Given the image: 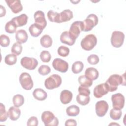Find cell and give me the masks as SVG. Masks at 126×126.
Segmentation results:
<instances>
[{
	"instance_id": "4dcf8cb0",
	"label": "cell",
	"mask_w": 126,
	"mask_h": 126,
	"mask_svg": "<svg viewBox=\"0 0 126 126\" xmlns=\"http://www.w3.org/2000/svg\"><path fill=\"white\" fill-rule=\"evenodd\" d=\"M84 68V64L81 61H76L75 62L71 67V70L73 73L75 74H77L81 72Z\"/></svg>"
},
{
	"instance_id": "f35d334b",
	"label": "cell",
	"mask_w": 126,
	"mask_h": 126,
	"mask_svg": "<svg viewBox=\"0 0 126 126\" xmlns=\"http://www.w3.org/2000/svg\"><path fill=\"white\" fill-rule=\"evenodd\" d=\"M38 71L42 75H46L51 72V68L48 65H42L38 68Z\"/></svg>"
},
{
	"instance_id": "74e56055",
	"label": "cell",
	"mask_w": 126,
	"mask_h": 126,
	"mask_svg": "<svg viewBox=\"0 0 126 126\" xmlns=\"http://www.w3.org/2000/svg\"><path fill=\"white\" fill-rule=\"evenodd\" d=\"M40 58L43 62L48 63L50 62L51 59V55L49 52L47 51H43L40 54Z\"/></svg>"
},
{
	"instance_id": "cb8c5ba5",
	"label": "cell",
	"mask_w": 126,
	"mask_h": 126,
	"mask_svg": "<svg viewBox=\"0 0 126 126\" xmlns=\"http://www.w3.org/2000/svg\"><path fill=\"white\" fill-rule=\"evenodd\" d=\"M85 75L91 80L93 81L97 79L99 76V73L96 68L89 67L86 69Z\"/></svg>"
},
{
	"instance_id": "d590c367",
	"label": "cell",
	"mask_w": 126,
	"mask_h": 126,
	"mask_svg": "<svg viewBox=\"0 0 126 126\" xmlns=\"http://www.w3.org/2000/svg\"><path fill=\"white\" fill-rule=\"evenodd\" d=\"M8 116V113L6 112L5 110V107L4 104H3L2 103H0V122H2L5 121Z\"/></svg>"
},
{
	"instance_id": "836d02e7",
	"label": "cell",
	"mask_w": 126,
	"mask_h": 126,
	"mask_svg": "<svg viewBox=\"0 0 126 126\" xmlns=\"http://www.w3.org/2000/svg\"><path fill=\"white\" fill-rule=\"evenodd\" d=\"M23 47L21 44L19 43L18 42H15L12 46L11 49V53L15 54L17 56L20 55L22 51Z\"/></svg>"
},
{
	"instance_id": "ab89813d",
	"label": "cell",
	"mask_w": 126,
	"mask_h": 126,
	"mask_svg": "<svg viewBox=\"0 0 126 126\" xmlns=\"http://www.w3.org/2000/svg\"><path fill=\"white\" fill-rule=\"evenodd\" d=\"M10 44V39L8 36L5 34H1L0 37V44L1 46L6 47Z\"/></svg>"
},
{
	"instance_id": "4fadbf2b",
	"label": "cell",
	"mask_w": 126,
	"mask_h": 126,
	"mask_svg": "<svg viewBox=\"0 0 126 126\" xmlns=\"http://www.w3.org/2000/svg\"><path fill=\"white\" fill-rule=\"evenodd\" d=\"M109 108L107 102L105 100H100L95 104V112L98 117H102L105 115Z\"/></svg>"
},
{
	"instance_id": "d6a6232c",
	"label": "cell",
	"mask_w": 126,
	"mask_h": 126,
	"mask_svg": "<svg viewBox=\"0 0 126 126\" xmlns=\"http://www.w3.org/2000/svg\"><path fill=\"white\" fill-rule=\"evenodd\" d=\"M17 27L16 24L12 20H10L5 24V30L7 33H14L16 32Z\"/></svg>"
},
{
	"instance_id": "f546056e",
	"label": "cell",
	"mask_w": 126,
	"mask_h": 126,
	"mask_svg": "<svg viewBox=\"0 0 126 126\" xmlns=\"http://www.w3.org/2000/svg\"><path fill=\"white\" fill-rule=\"evenodd\" d=\"M12 102L14 106L19 107L24 103V97L20 94H17L13 97Z\"/></svg>"
},
{
	"instance_id": "7402d4cb",
	"label": "cell",
	"mask_w": 126,
	"mask_h": 126,
	"mask_svg": "<svg viewBox=\"0 0 126 126\" xmlns=\"http://www.w3.org/2000/svg\"><path fill=\"white\" fill-rule=\"evenodd\" d=\"M43 29L39 25L36 23L31 25L29 28V31L31 35L33 37H38L42 32Z\"/></svg>"
},
{
	"instance_id": "9a60e30c",
	"label": "cell",
	"mask_w": 126,
	"mask_h": 126,
	"mask_svg": "<svg viewBox=\"0 0 126 126\" xmlns=\"http://www.w3.org/2000/svg\"><path fill=\"white\" fill-rule=\"evenodd\" d=\"M35 23L40 26L43 29L47 25L44 13L41 10H37L34 14Z\"/></svg>"
},
{
	"instance_id": "8d00e7d4",
	"label": "cell",
	"mask_w": 126,
	"mask_h": 126,
	"mask_svg": "<svg viewBox=\"0 0 126 126\" xmlns=\"http://www.w3.org/2000/svg\"><path fill=\"white\" fill-rule=\"evenodd\" d=\"M69 49L65 46H61L58 49L57 52L59 55L61 57H66L69 55Z\"/></svg>"
},
{
	"instance_id": "4316f807",
	"label": "cell",
	"mask_w": 126,
	"mask_h": 126,
	"mask_svg": "<svg viewBox=\"0 0 126 126\" xmlns=\"http://www.w3.org/2000/svg\"><path fill=\"white\" fill-rule=\"evenodd\" d=\"M66 113L69 116H76L80 113V108L76 105H72L66 108Z\"/></svg>"
},
{
	"instance_id": "ffe728a7",
	"label": "cell",
	"mask_w": 126,
	"mask_h": 126,
	"mask_svg": "<svg viewBox=\"0 0 126 126\" xmlns=\"http://www.w3.org/2000/svg\"><path fill=\"white\" fill-rule=\"evenodd\" d=\"M8 117L12 121L17 120L21 115V110L18 107L11 106L7 112Z\"/></svg>"
},
{
	"instance_id": "277c9868",
	"label": "cell",
	"mask_w": 126,
	"mask_h": 126,
	"mask_svg": "<svg viewBox=\"0 0 126 126\" xmlns=\"http://www.w3.org/2000/svg\"><path fill=\"white\" fill-rule=\"evenodd\" d=\"M97 44V38L93 34L86 35L81 41V46L86 51L92 50Z\"/></svg>"
},
{
	"instance_id": "5bb4252c",
	"label": "cell",
	"mask_w": 126,
	"mask_h": 126,
	"mask_svg": "<svg viewBox=\"0 0 126 126\" xmlns=\"http://www.w3.org/2000/svg\"><path fill=\"white\" fill-rule=\"evenodd\" d=\"M5 2L14 13H18L23 10V6L20 0H5Z\"/></svg>"
},
{
	"instance_id": "6da1fadb",
	"label": "cell",
	"mask_w": 126,
	"mask_h": 126,
	"mask_svg": "<svg viewBox=\"0 0 126 126\" xmlns=\"http://www.w3.org/2000/svg\"><path fill=\"white\" fill-rule=\"evenodd\" d=\"M125 74L121 76L117 74H112L108 78L105 82V85L108 92H114L117 90L118 86L123 83H125Z\"/></svg>"
},
{
	"instance_id": "7bdbcfd3",
	"label": "cell",
	"mask_w": 126,
	"mask_h": 126,
	"mask_svg": "<svg viewBox=\"0 0 126 126\" xmlns=\"http://www.w3.org/2000/svg\"><path fill=\"white\" fill-rule=\"evenodd\" d=\"M65 126H77V122L74 119H68L65 121Z\"/></svg>"
},
{
	"instance_id": "3957f363",
	"label": "cell",
	"mask_w": 126,
	"mask_h": 126,
	"mask_svg": "<svg viewBox=\"0 0 126 126\" xmlns=\"http://www.w3.org/2000/svg\"><path fill=\"white\" fill-rule=\"evenodd\" d=\"M62 83L61 77L57 74H54L46 79L44 85L46 89L52 90L58 88Z\"/></svg>"
},
{
	"instance_id": "7c38bea8",
	"label": "cell",
	"mask_w": 126,
	"mask_h": 126,
	"mask_svg": "<svg viewBox=\"0 0 126 126\" xmlns=\"http://www.w3.org/2000/svg\"><path fill=\"white\" fill-rule=\"evenodd\" d=\"M113 107L114 108L121 110L125 104V97L121 93H116L111 96Z\"/></svg>"
},
{
	"instance_id": "ee69618b",
	"label": "cell",
	"mask_w": 126,
	"mask_h": 126,
	"mask_svg": "<svg viewBox=\"0 0 126 126\" xmlns=\"http://www.w3.org/2000/svg\"><path fill=\"white\" fill-rule=\"evenodd\" d=\"M0 17H2L5 16L6 14V10L4 7H3L2 5H0Z\"/></svg>"
},
{
	"instance_id": "f1b7e54d",
	"label": "cell",
	"mask_w": 126,
	"mask_h": 126,
	"mask_svg": "<svg viewBox=\"0 0 126 126\" xmlns=\"http://www.w3.org/2000/svg\"><path fill=\"white\" fill-rule=\"evenodd\" d=\"M48 18L50 21L60 23V13L53 10H50L47 13Z\"/></svg>"
},
{
	"instance_id": "30bf717a",
	"label": "cell",
	"mask_w": 126,
	"mask_h": 126,
	"mask_svg": "<svg viewBox=\"0 0 126 126\" xmlns=\"http://www.w3.org/2000/svg\"><path fill=\"white\" fill-rule=\"evenodd\" d=\"M38 61L34 58L24 57L21 59V64L28 70H34L38 65Z\"/></svg>"
},
{
	"instance_id": "603a6c76",
	"label": "cell",
	"mask_w": 126,
	"mask_h": 126,
	"mask_svg": "<svg viewBox=\"0 0 126 126\" xmlns=\"http://www.w3.org/2000/svg\"><path fill=\"white\" fill-rule=\"evenodd\" d=\"M73 17L72 11L69 9H65L60 13V23L69 21Z\"/></svg>"
},
{
	"instance_id": "2e32d148",
	"label": "cell",
	"mask_w": 126,
	"mask_h": 126,
	"mask_svg": "<svg viewBox=\"0 0 126 126\" xmlns=\"http://www.w3.org/2000/svg\"><path fill=\"white\" fill-rule=\"evenodd\" d=\"M94 95L97 98H101L102 96L108 93L104 83L99 84L95 87L94 89Z\"/></svg>"
},
{
	"instance_id": "ba28073f",
	"label": "cell",
	"mask_w": 126,
	"mask_h": 126,
	"mask_svg": "<svg viewBox=\"0 0 126 126\" xmlns=\"http://www.w3.org/2000/svg\"><path fill=\"white\" fill-rule=\"evenodd\" d=\"M19 81L22 88L26 90H30L33 86L32 78L30 74L27 72H23L21 74Z\"/></svg>"
},
{
	"instance_id": "ac0fdd59",
	"label": "cell",
	"mask_w": 126,
	"mask_h": 126,
	"mask_svg": "<svg viewBox=\"0 0 126 126\" xmlns=\"http://www.w3.org/2000/svg\"><path fill=\"white\" fill-rule=\"evenodd\" d=\"M72 93L69 90H64L61 92L60 99L61 102L64 104L69 103L72 99Z\"/></svg>"
},
{
	"instance_id": "52a82bcc",
	"label": "cell",
	"mask_w": 126,
	"mask_h": 126,
	"mask_svg": "<svg viewBox=\"0 0 126 126\" xmlns=\"http://www.w3.org/2000/svg\"><path fill=\"white\" fill-rule=\"evenodd\" d=\"M84 25V32H88L91 31L94 26L98 24V19L96 15L94 14H89L86 19L83 21Z\"/></svg>"
},
{
	"instance_id": "8fae6325",
	"label": "cell",
	"mask_w": 126,
	"mask_h": 126,
	"mask_svg": "<svg viewBox=\"0 0 126 126\" xmlns=\"http://www.w3.org/2000/svg\"><path fill=\"white\" fill-rule=\"evenodd\" d=\"M53 68L61 72L65 73L68 69V63L67 62L60 58L55 59L52 63Z\"/></svg>"
},
{
	"instance_id": "9c48e42d",
	"label": "cell",
	"mask_w": 126,
	"mask_h": 126,
	"mask_svg": "<svg viewBox=\"0 0 126 126\" xmlns=\"http://www.w3.org/2000/svg\"><path fill=\"white\" fill-rule=\"evenodd\" d=\"M125 38L124 33L121 31H114L111 37V43L115 48L120 47L123 44Z\"/></svg>"
},
{
	"instance_id": "60d3db41",
	"label": "cell",
	"mask_w": 126,
	"mask_h": 126,
	"mask_svg": "<svg viewBox=\"0 0 126 126\" xmlns=\"http://www.w3.org/2000/svg\"><path fill=\"white\" fill-rule=\"evenodd\" d=\"M87 61L90 64L95 65L98 63L99 59L97 55L95 54H92L90 55L88 57Z\"/></svg>"
},
{
	"instance_id": "5b68a950",
	"label": "cell",
	"mask_w": 126,
	"mask_h": 126,
	"mask_svg": "<svg viewBox=\"0 0 126 126\" xmlns=\"http://www.w3.org/2000/svg\"><path fill=\"white\" fill-rule=\"evenodd\" d=\"M41 120L45 126H57L59 124L58 118L49 111H46L42 113Z\"/></svg>"
},
{
	"instance_id": "83f0119b",
	"label": "cell",
	"mask_w": 126,
	"mask_h": 126,
	"mask_svg": "<svg viewBox=\"0 0 126 126\" xmlns=\"http://www.w3.org/2000/svg\"><path fill=\"white\" fill-rule=\"evenodd\" d=\"M78 81L81 86L89 88L93 84V81L88 78L85 75L80 76L78 78Z\"/></svg>"
},
{
	"instance_id": "f6af8a7d",
	"label": "cell",
	"mask_w": 126,
	"mask_h": 126,
	"mask_svg": "<svg viewBox=\"0 0 126 126\" xmlns=\"http://www.w3.org/2000/svg\"><path fill=\"white\" fill-rule=\"evenodd\" d=\"M115 124H114V125H115ZM114 125V124L113 123H112V124H109V125ZM117 125H119V124H117Z\"/></svg>"
},
{
	"instance_id": "8992f818",
	"label": "cell",
	"mask_w": 126,
	"mask_h": 126,
	"mask_svg": "<svg viewBox=\"0 0 126 126\" xmlns=\"http://www.w3.org/2000/svg\"><path fill=\"white\" fill-rule=\"evenodd\" d=\"M84 30L83 22L81 21H76L72 23L70 27L68 32L70 36L74 39L78 37L82 31Z\"/></svg>"
},
{
	"instance_id": "7a4b0ae2",
	"label": "cell",
	"mask_w": 126,
	"mask_h": 126,
	"mask_svg": "<svg viewBox=\"0 0 126 126\" xmlns=\"http://www.w3.org/2000/svg\"><path fill=\"white\" fill-rule=\"evenodd\" d=\"M78 91L79 94L76 96L77 103L83 106L88 104L90 100L89 96L90 94V90L87 87L80 86L78 88Z\"/></svg>"
},
{
	"instance_id": "484cf974",
	"label": "cell",
	"mask_w": 126,
	"mask_h": 126,
	"mask_svg": "<svg viewBox=\"0 0 126 126\" xmlns=\"http://www.w3.org/2000/svg\"><path fill=\"white\" fill-rule=\"evenodd\" d=\"M41 46L44 48H49L52 45L53 40L52 38L48 34H45L41 37L40 40Z\"/></svg>"
},
{
	"instance_id": "b9f144b4",
	"label": "cell",
	"mask_w": 126,
	"mask_h": 126,
	"mask_svg": "<svg viewBox=\"0 0 126 126\" xmlns=\"http://www.w3.org/2000/svg\"><path fill=\"white\" fill-rule=\"evenodd\" d=\"M38 124V119L37 118V117H35V116H32L31 117H30L28 121H27V125L28 126H37Z\"/></svg>"
},
{
	"instance_id": "e0dca14e",
	"label": "cell",
	"mask_w": 126,
	"mask_h": 126,
	"mask_svg": "<svg viewBox=\"0 0 126 126\" xmlns=\"http://www.w3.org/2000/svg\"><path fill=\"white\" fill-rule=\"evenodd\" d=\"M60 39L62 43L67 44L69 46L73 45L76 40L70 36L68 32V31H64L60 35Z\"/></svg>"
},
{
	"instance_id": "d6986e66",
	"label": "cell",
	"mask_w": 126,
	"mask_h": 126,
	"mask_svg": "<svg viewBox=\"0 0 126 126\" xmlns=\"http://www.w3.org/2000/svg\"><path fill=\"white\" fill-rule=\"evenodd\" d=\"M15 38L17 42L20 44H22L25 43L27 41L28 35L25 30L20 29L16 32Z\"/></svg>"
},
{
	"instance_id": "44dd1931",
	"label": "cell",
	"mask_w": 126,
	"mask_h": 126,
	"mask_svg": "<svg viewBox=\"0 0 126 126\" xmlns=\"http://www.w3.org/2000/svg\"><path fill=\"white\" fill-rule=\"evenodd\" d=\"M28 16L25 14H22L20 15L15 17L12 19V21L16 24L17 27H22L26 25L28 21Z\"/></svg>"
},
{
	"instance_id": "1f68e13d",
	"label": "cell",
	"mask_w": 126,
	"mask_h": 126,
	"mask_svg": "<svg viewBox=\"0 0 126 126\" xmlns=\"http://www.w3.org/2000/svg\"><path fill=\"white\" fill-rule=\"evenodd\" d=\"M17 61V55L14 54H10L6 55L4 58L5 63L9 65L15 64Z\"/></svg>"
},
{
	"instance_id": "e575fe53",
	"label": "cell",
	"mask_w": 126,
	"mask_h": 126,
	"mask_svg": "<svg viewBox=\"0 0 126 126\" xmlns=\"http://www.w3.org/2000/svg\"><path fill=\"white\" fill-rule=\"evenodd\" d=\"M110 116L113 120H118L122 116V111L120 109L113 108L110 112Z\"/></svg>"
},
{
	"instance_id": "d4e9b609",
	"label": "cell",
	"mask_w": 126,
	"mask_h": 126,
	"mask_svg": "<svg viewBox=\"0 0 126 126\" xmlns=\"http://www.w3.org/2000/svg\"><path fill=\"white\" fill-rule=\"evenodd\" d=\"M32 94L35 99L39 101L44 100L47 97V93L41 88L35 89L33 91Z\"/></svg>"
}]
</instances>
